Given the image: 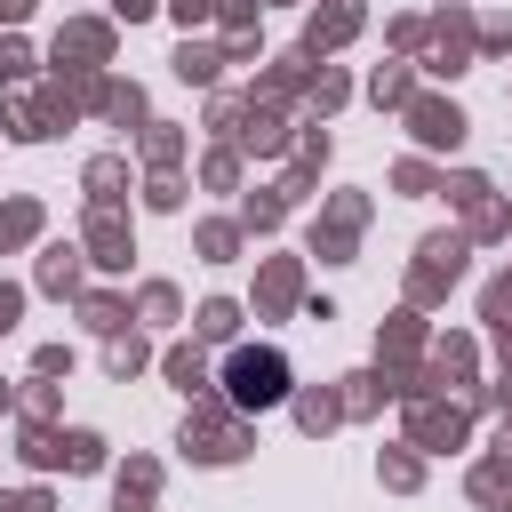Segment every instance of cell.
Instances as JSON below:
<instances>
[{"label": "cell", "mask_w": 512, "mask_h": 512, "mask_svg": "<svg viewBox=\"0 0 512 512\" xmlns=\"http://www.w3.org/2000/svg\"><path fill=\"white\" fill-rule=\"evenodd\" d=\"M224 392H232V408H280L288 400V360L272 344H240L224 360Z\"/></svg>", "instance_id": "6da1fadb"}]
</instances>
